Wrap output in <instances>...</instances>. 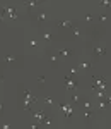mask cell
Here are the masks:
<instances>
[{"mask_svg":"<svg viewBox=\"0 0 111 129\" xmlns=\"http://www.w3.org/2000/svg\"><path fill=\"white\" fill-rule=\"evenodd\" d=\"M50 19H51V14L46 9H40L38 12L31 14V21H32V24H36V26L46 24V22H50Z\"/></svg>","mask_w":111,"mask_h":129,"instance_id":"obj_1","label":"cell"},{"mask_svg":"<svg viewBox=\"0 0 111 129\" xmlns=\"http://www.w3.org/2000/svg\"><path fill=\"white\" fill-rule=\"evenodd\" d=\"M108 53H110V52H108V47H104V45H94V47H92L91 62H99V60H102Z\"/></svg>","mask_w":111,"mask_h":129,"instance_id":"obj_2","label":"cell"},{"mask_svg":"<svg viewBox=\"0 0 111 129\" xmlns=\"http://www.w3.org/2000/svg\"><path fill=\"white\" fill-rule=\"evenodd\" d=\"M58 109L63 112V119L65 122H70L74 119V114H75V107L70 105L68 102H63V103H58Z\"/></svg>","mask_w":111,"mask_h":129,"instance_id":"obj_3","label":"cell"},{"mask_svg":"<svg viewBox=\"0 0 111 129\" xmlns=\"http://www.w3.org/2000/svg\"><path fill=\"white\" fill-rule=\"evenodd\" d=\"M44 57H46L48 62H50L51 67H58V66H60V62H62L60 55H58L56 52H53L50 47H46V48H44Z\"/></svg>","mask_w":111,"mask_h":129,"instance_id":"obj_4","label":"cell"},{"mask_svg":"<svg viewBox=\"0 0 111 129\" xmlns=\"http://www.w3.org/2000/svg\"><path fill=\"white\" fill-rule=\"evenodd\" d=\"M41 102H43L44 109L48 110V112H50V110H53V112H55V110L58 109V102L53 98L51 95H43V96H41Z\"/></svg>","mask_w":111,"mask_h":129,"instance_id":"obj_5","label":"cell"},{"mask_svg":"<svg viewBox=\"0 0 111 129\" xmlns=\"http://www.w3.org/2000/svg\"><path fill=\"white\" fill-rule=\"evenodd\" d=\"M26 47L29 50H38V48H43L44 45L41 43V40L38 36H34V35H29L28 38H26Z\"/></svg>","mask_w":111,"mask_h":129,"instance_id":"obj_6","label":"cell"},{"mask_svg":"<svg viewBox=\"0 0 111 129\" xmlns=\"http://www.w3.org/2000/svg\"><path fill=\"white\" fill-rule=\"evenodd\" d=\"M56 53L60 55L62 60H70V59H74V55H75V50H74V47H68V48H58Z\"/></svg>","mask_w":111,"mask_h":129,"instance_id":"obj_7","label":"cell"},{"mask_svg":"<svg viewBox=\"0 0 111 129\" xmlns=\"http://www.w3.org/2000/svg\"><path fill=\"white\" fill-rule=\"evenodd\" d=\"M38 38L41 40V43H43L44 47H50L51 41H53V33L48 31V29H43V31H40V36H38Z\"/></svg>","mask_w":111,"mask_h":129,"instance_id":"obj_8","label":"cell"},{"mask_svg":"<svg viewBox=\"0 0 111 129\" xmlns=\"http://www.w3.org/2000/svg\"><path fill=\"white\" fill-rule=\"evenodd\" d=\"M77 71L80 74H91L92 72V62L91 60H80L79 66H77Z\"/></svg>","mask_w":111,"mask_h":129,"instance_id":"obj_9","label":"cell"},{"mask_svg":"<svg viewBox=\"0 0 111 129\" xmlns=\"http://www.w3.org/2000/svg\"><path fill=\"white\" fill-rule=\"evenodd\" d=\"M48 114H50V112H48L46 109H43V110H32V112H31V117L36 120V122H43L44 117H46Z\"/></svg>","mask_w":111,"mask_h":129,"instance_id":"obj_10","label":"cell"},{"mask_svg":"<svg viewBox=\"0 0 111 129\" xmlns=\"http://www.w3.org/2000/svg\"><path fill=\"white\" fill-rule=\"evenodd\" d=\"M55 26L58 28V29H68L70 31L74 26H77L74 21H55Z\"/></svg>","mask_w":111,"mask_h":129,"instance_id":"obj_11","label":"cell"},{"mask_svg":"<svg viewBox=\"0 0 111 129\" xmlns=\"http://www.w3.org/2000/svg\"><path fill=\"white\" fill-rule=\"evenodd\" d=\"M82 98H84V95H80V93H70L68 95V103L74 105V107H79Z\"/></svg>","mask_w":111,"mask_h":129,"instance_id":"obj_12","label":"cell"},{"mask_svg":"<svg viewBox=\"0 0 111 129\" xmlns=\"http://www.w3.org/2000/svg\"><path fill=\"white\" fill-rule=\"evenodd\" d=\"M22 5L28 9V14L31 16V10L36 9L38 5H41V2H40V0H26V2H22Z\"/></svg>","mask_w":111,"mask_h":129,"instance_id":"obj_13","label":"cell"},{"mask_svg":"<svg viewBox=\"0 0 111 129\" xmlns=\"http://www.w3.org/2000/svg\"><path fill=\"white\" fill-rule=\"evenodd\" d=\"M53 124H55V117H53L51 114H48V115L44 117V120L41 122V126H43V129H50L51 126H53Z\"/></svg>","mask_w":111,"mask_h":129,"instance_id":"obj_14","label":"cell"},{"mask_svg":"<svg viewBox=\"0 0 111 129\" xmlns=\"http://www.w3.org/2000/svg\"><path fill=\"white\" fill-rule=\"evenodd\" d=\"M82 115H84L86 122H91L92 117L96 115V110H94V109H86V110H82Z\"/></svg>","mask_w":111,"mask_h":129,"instance_id":"obj_15","label":"cell"},{"mask_svg":"<svg viewBox=\"0 0 111 129\" xmlns=\"http://www.w3.org/2000/svg\"><path fill=\"white\" fill-rule=\"evenodd\" d=\"M70 33L74 35V38H75V40H82V36H84V31H82L79 26H74V28L70 29Z\"/></svg>","mask_w":111,"mask_h":129,"instance_id":"obj_16","label":"cell"},{"mask_svg":"<svg viewBox=\"0 0 111 129\" xmlns=\"http://www.w3.org/2000/svg\"><path fill=\"white\" fill-rule=\"evenodd\" d=\"M14 60H16V57L10 55V53H5V55H4V64H5V66H12Z\"/></svg>","mask_w":111,"mask_h":129,"instance_id":"obj_17","label":"cell"},{"mask_svg":"<svg viewBox=\"0 0 111 129\" xmlns=\"http://www.w3.org/2000/svg\"><path fill=\"white\" fill-rule=\"evenodd\" d=\"M94 17H96V21H98V22H106V21L110 19V16H108L106 12H101V14H98V16H94Z\"/></svg>","mask_w":111,"mask_h":129,"instance_id":"obj_18","label":"cell"},{"mask_svg":"<svg viewBox=\"0 0 111 129\" xmlns=\"http://www.w3.org/2000/svg\"><path fill=\"white\" fill-rule=\"evenodd\" d=\"M84 22H86V24H92V22H94V21H96V17H94V14H91V12H89V14H86V16H84Z\"/></svg>","mask_w":111,"mask_h":129,"instance_id":"obj_19","label":"cell"},{"mask_svg":"<svg viewBox=\"0 0 111 129\" xmlns=\"http://www.w3.org/2000/svg\"><path fill=\"white\" fill-rule=\"evenodd\" d=\"M36 81H38V84H40V88H41V89L46 88V79H44V76H40V78H38Z\"/></svg>","mask_w":111,"mask_h":129,"instance_id":"obj_20","label":"cell"},{"mask_svg":"<svg viewBox=\"0 0 111 129\" xmlns=\"http://www.w3.org/2000/svg\"><path fill=\"white\" fill-rule=\"evenodd\" d=\"M101 7H104V9H110L111 7V4H110V0H101V2H98Z\"/></svg>","mask_w":111,"mask_h":129,"instance_id":"obj_21","label":"cell"},{"mask_svg":"<svg viewBox=\"0 0 111 129\" xmlns=\"http://www.w3.org/2000/svg\"><path fill=\"white\" fill-rule=\"evenodd\" d=\"M0 129H14V127H12V124H10V122L4 120V122H2V126H0Z\"/></svg>","mask_w":111,"mask_h":129,"instance_id":"obj_22","label":"cell"},{"mask_svg":"<svg viewBox=\"0 0 111 129\" xmlns=\"http://www.w3.org/2000/svg\"><path fill=\"white\" fill-rule=\"evenodd\" d=\"M31 129H43V126H41V122H36V120H32V124H31Z\"/></svg>","mask_w":111,"mask_h":129,"instance_id":"obj_23","label":"cell"},{"mask_svg":"<svg viewBox=\"0 0 111 129\" xmlns=\"http://www.w3.org/2000/svg\"><path fill=\"white\" fill-rule=\"evenodd\" d=\"M86 129H89V127H86Z\"/></svg>","mask_w":111,"mask_h":129,"instance_id":"obj_24","label":"cell"},{"mask_svg":"<svg viewBox=\"0 0 111 129\" xmlns=\"http://www.w3.org/2000/svg\"><path fill=\"white\" fill-rule=\"evenodd\" d=\"M63 129H65V127H63Z\"/></svg>","mask_w":111,"mask_h":129,"instance_id":"obj_25","label":"cell"}]
</instances>
